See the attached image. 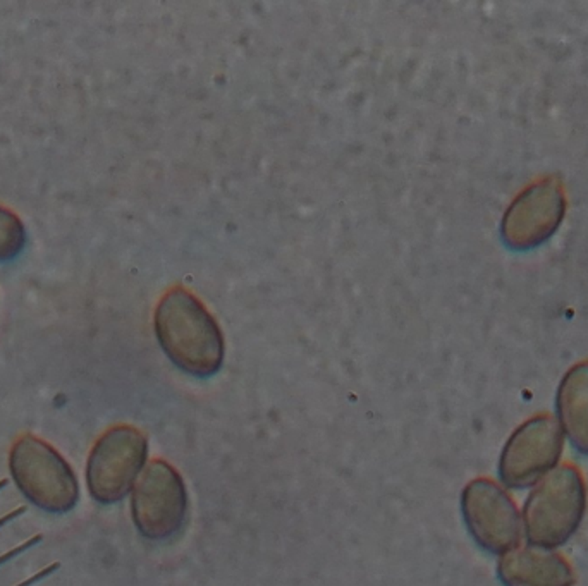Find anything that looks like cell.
Segmentation results:
<instances>
[{"instance_id":"6da1fadb","label":"cell","mask_w":588,"mask_h":586,"mask_svg":"<svg viewBox=\"0 0 588 586\" xmlns=\"http://www.w3.org/2000/svg\"><path fill=\"white\" fill-rule=\"evenodd\" d=\"M155 334L172 363L193 377L215 375L224 363L219 325L186 289L169 291L155 311Z\"/></svg>"},{"instance_id":"7a4b0ae2","label":"cell","mask_w":588,"mask_h":586,"mask_svg":"<svg viewBox=\"0 0 588 586\" xmlns=\"http://www.w3.org/2000/svg\"><path fill=\"white\" fill-rule=\"evenodd\" d=\"M9 473L23 497L45 513L62 516L80 502V480L69 461L35 433H21L11 443Z\"/></svg>"},{"instance_id":"3957f363","label":"cell","mask_w":588,"mask_h":586,"mask_svg":"<svg viewBox=\"0 0 588 586\" xmlns=\"http://www.w3.org/2000/svg\"><path fill=\"white\" fill-rule=\"evenodd\" d=\"M587 511V485L580 469L571 464L554 467L543 476L521 514V524L530 545L540 548L566 544L583 521Z\"/></svg>"},{"instance_id":"277c9868","label":"cell","mask_w":588,"mask_h":586,"mask_svg":"<svg viewBox=\"0 0 588 586\" xmlns=\"http://www.w3.org/2000/svg\"><path fill=\"white\" fill-rule=\"evenodd\" d=\"M148 440L132 425H114L91 445L84 467L88 493L95 502L110 506L131 493L139 473L146 466Z\"/></svg>"},{"instance_id":"5b68a950","label":"cell","mask_w":588,"mask_h":586,"mask_svg":"<svg viewBox=\"0 0 588 586\" xmlns=\"http://www.w3.org/2000/svg\"><path fill=\"white\" fill-rule=\"evenodd\" d=\"M188 496L183 476L164 459L146 463L131 490V516L139 535L162 541L185 524Z\"/></svg>"},{"instance_id":"8992f818","label":"cell","mask_w":588,"mask_h":586,"mask_svg":"<svg viewBox=\"0 0 588 586\" xmlns=\"http://www.w3.org/2000/svg\"><path fill=\"white\" fill-rule=\"evenodd\" d=\"M563 430L550 415H537L515 430L499 461V476L508 489H528L557 466Z\"/></svg>"},{"instance_id":"52a82bcc","label":"cell","mask_w":588,"mask_h":586,"mask_svg":"<svg viewBox=\"0 0 588 586\" xmlns=\"http://www.w3.org/2000/svg\"><path fill=\"white\" fill-rule=\"evenodd\" d=\"M461 511L473 540L491 554H506L521 540V516L515 500L489 478L468 483L461 496Z\"/></svg>"},{"instance_id":"ba28073f","label":"cell","mask_w":588,"mask_h":586,"mask_svg":"<svg viewBox=\"0 0 588 586\" xmlns=\"http://www.w3.org/2000/svg\"><path fill=\"white\" fill-rule=\"evenodd\" d=\"M564 215V196L552 181L533 184L504 215L502 238L513 249H530L552 236Z\"/></svg>"},{"instance_id":"9c48e42d","label":"cell","mask_w":588,"mask_h":586,"mask_svg":"<svg viewBox=\"0 0 588 586\" xmlns=\"http://www.w3.org/2000/svg\"><path fill=\"white\" fill-rule=\"evenodd\" d=\"M499 579L504 586H573V567L557 552L549 548L516 547L501 555Z\"/></svg>"},{"instance_id":"30bf717a","label":"cell","mask_w":588,"mask_h":586,"mask_svg":"<svg viewBox=\"0 0 588 586\" xmlns=\"http://www.w3.org/2000/svg\"><path fill=\"white\" fill-rule=\"evenodd\" d=\"M559 426L571 445L588 456V363H580L564 375L557 392Z\"/></svg>"},{"instance_id":"8fae6325","label":"cell","mask_w":588,"mask_h":586,"mask_svg":"<svg viewBox=\"0 0 588 586\" xmlns=\"http://www.w3.org/2000/svg\"><path fill=\"white\" fill-rule=\"evenodd\" d=\"M26 246V227L21 217L0 205V263L18 258Z\"/></svg>"},{"instance_id":"7c38bea8","label":"cell","mask_w":588,"mask_h":586,"mask_svg":"<svg viewBox=\"0 0 588 586\" xmlns=\"http://www.w3.org/2000/svg\"><path fill=\"white\" fill-rule=\"evenodd\" d=\"M42 541H43V535L38 533V535H33L32 538H28V540L23 541V544L12 547L11 550H8L5 554L0 555V567H2L4 564H8L9 561H12V559H16V557H19L21 554H25V552L30 550V548L36 547V545L42 544Z\"/></svg>"},{"instance_id":"4fadbf2b","label":"cell","mask_w":588,"mask_h":586,"mask_svg":"<svg viewBox=\"0 0 588 586\" xmlns=\"http://www.w3.org/2000/svg\"><path fill=\"white\" fill-rule=\"evenodd\" d=\"M59 569H60V562L56 561V562H52V564L45 565L43 569H40V571L35 572L32 578L23 579L21 583H18V585H14V586H35V585H38L40 581H43L45 578H49L50 574H54L56 571H59Z\"/></svg>"},{"instance_id":"5bb4252c","label":"cell","mask_w":588,"mask_h":586,"mask_svg":"<svg viewBox=\"0 0 588 586\" xmlns=\"http://www.w3.org/2000/svg\"><path fill=\"white\" fill-rule=\"evenodd\" d=\"M26 513V506H19L16 507L14 511H9L8 514H4V516H0V528H4L5 524L11 523V521L18 520L19 516H23V514Z\"/></svg>"},{"instance_id":"9a60e30c","label":"cell","mask_w":588,"mask_h":586,"mask_svg":"<svg viewBox=\"0 0 588 586\" xmlns=\"http://www.w3.org/2000/svg\"><path fill=\"white\" fill-rule=\"evenodd\" d=\"M9 485V478H0V490Z\"/></svg>"}]
</instances>
